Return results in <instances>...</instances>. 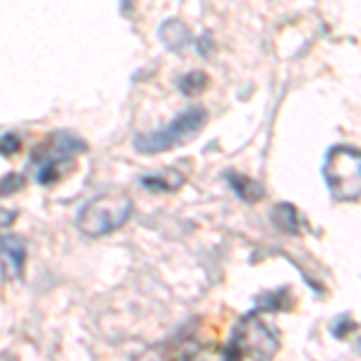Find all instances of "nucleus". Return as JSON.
<instances>
[{"label": "nucleus", "mask_w": 361, "mask_h": 361, "mask_svg": "<svg viewBox=\"0 0 361 361\" xmlns=\"http://www.w3.org/2000/svg\"><path fill=\"white\" fill-rule=\"evenodd\" d=\"M279 352V335L275 328L260 318V313H248L236 323L229 345L224 349L226 359H260L267 361Z\"/></svg>", "instance_id": "obj_1"}, {"label": "nucleus", "mask_w": 361, "mask_h": 361, "mask_svg": "<svg viewBox=\"0 0 361 361\" xmlns=\"http://www.w3.org/2000/svg\"><path fill=\"white\" fill-rule=\"evenodd\" d=\"M133 214V200L126 193H104L92 197L78 214V229L90 238L118 231Z\"/></svg>", "instance_id": "obj_2"}, {"label": "nucleus", "mask_w": 361, "mask_h": 361, "mask_svg": "<svg viewBox=\"0 0 361 361\" xmlns=\"http://www.w3.org/2000/svg\"><path fill=\"white\" fill-rule=\"evenodd\" d=\"M323 176L337 202H359L361 197V154L352 145H337L328 152Z\"/></svg>", "instance_id": "obj_3"}, {"label": "nucleus", "mask_w": 361, "mask_h": 361, "mask_svg": "<svg viewBox=\"0 0 361 361\" xmlns=\"http://www.w3.org/2000/svg\"><path fill=\"white\" fill-rule=\"evenodd\" d=\"M207 121L205 109L193 106L188 111H183L180 116L171 121L169 126L159 128L154 133H142V135L135 137V149L140 154H161L169 152L173 147H180V145L190 142L193 137H197L202 133V126Z\"/></svg>", "instance_id": "obj_4"}, {"label": "nucleus", "mask_w": 361, "mask_h": 361, "mask_svg": "<svg viewBox=\"0 0 361 361\" xmlns=\"http://www.w3.org/2000/svg\"><path fill=\"white\" fill-rule=\"evenodd\" d=\"M87 145L73 133H54L46 142L39 145L32 154V164L37 166V180L42 185H54L63 178V164H73Z\"/></svg>", "instance_id": "obj_5"}, {"label": "nucleus", "mask_w": 361, "mask_h": 361, "mask_svg": "<svg viewBox=\"0 0 361 361\" xmlns=\"http://www.w3.org/2000/svg\"><path fill=\"white\" fill-rule=\"evenodd\" d=\"M27 243L22 236L0 234V277L5 282H15L25 275Z\"/></svg>", "instance_id": "obj_6"}, {"label": "nucleus", "mask_w": 361, "mask_h": 361, "mask_svg": "<svg viewBox=\"0 0 361 361\" xmlns=\"http://www.w3.org/2000/svg\"><path fill=\"white\" fill-rule=\"evenodd\" d=\"M159 39H161V44H164L169 51L178 54V51H183L185 46L190 44V32H188V27H185L183 22L166 20L164 25H161V29H159Z\"/></svg>", "instance_id": "obj_7"}, {"label": "nucleus", "mask_w": 361, "mask_h": 361, "mask_svg": "<svg viewBox=\"0 0 361 361\" xmlns=\"http://www.w3.org/2000/svg\"><path fill=\"white\" fill-rule=\"evenodd\" d=\"M226 180H229L231 190H234L243 202H258L265 197V188L260 180L248 178V176H243V173H226Z\"/></svg>", "instance_id": "obj_8"}, {"label": "nucleus", "mask_w": 361, "mask_h": 361, "mask_svg": "<svg viewBox=\"0 0 361 361\" xmlns=\"http://www.w3.org/2000/svg\"><path fill=\"white\" fill-rule=\"evenodd\" d=\"M183 176H180L178 171H171V169H166L164 173H154V176H145L142 178V185L147 190H152V193H173V190H178L180 185H183Z\"/></svg>", "instance_id": "obj_9"}, {"label": "nucleus", "mask_w": 361, "mask_h": 361, "mask_svg": "<svg viewBox=\"0 0 361 361\" xmlns=\"http://www.w3.org/2000/svg\"><path fill=\"white\" fill-rule=\"evenodd\" d=\"M272 219H275V224L282 231H287V234H299L301 231V217H299V212H296V207L289 205V202H279L275 207V212H272Z\"/></svg>", "instance_id": "obj_10"}, {"label": "nucleus", "mask_w": 361, "mask_h": 361, "mask_svg": "<svg viewBox=\"0 0 361 361\" xmlns=\"http://www.w3.org/2000/svg\"><path fill=\"white\" fill-rule=\"evenodd\" d=\"M207 75L202 73V70H193V73H188V75H183L180 78V82H178V87H180V92H183L185 97H193V94H200L202 90L207 87Z\"/></svg>", "instance_id": "obj_11"}, {"label": "nucleus", "mask_w": 361, "mask_h": 361, "mask_svg": "<svg viewBox=\"0 0 361 361\" xmlns=\"http://www.w3.org/2000/svg\"><path fill=\"white\" fill-rule=\"evenodd\" d=\"M22 149V140L15 135V133H5V135H0V154L3 157H15L20 154Z\"/></svg>", "instance_id": "obj_12"}, {"label": "nucleus", "mask_w": 361, "mask_h": 361, "mask_svg": "<svg viewBox=\"0 0 361 361\" xmlns=\"http://www.w3.org/2000/svg\"><path fill=\"white\" fill-rule=\"evenodd\" d=\"M25 183H27V178L22 176V173H8V176L0 180V195H13Z\"/></svg>", "instance_id": "obj_13"}, {"label": "nucleus", "mask_w": 361, "mask_h": 361, "mask_svg": "<svg viewBox=\"0 0 361 361\" xmlns=\"http://www.w3.org/2000/svg\"><path fill=\"white\" fill-rule=\"evenodd\" d=\"M349 328H354V323H352V320H349L347 316H340L337 320H333V325H330L333 335H335V337H340V340L347 335V330H349Z\"/></svg>", "instance_id": "obj_14"}, {"label": "nucleus", "mask_w": 361, "mask_h": 361, "mask_svg": "<svg viewBox=\"0 0 361 361\" xmlns=\"http://www.w3.org/2000/svg\"><path fill=\"white\" fill-rule=\"evenodd\" d=\"M17 219V212L15 209H5V207H0V229L3 226H10Z\"/></svg>", "instance_id": "obj_15"}]
</instances>
